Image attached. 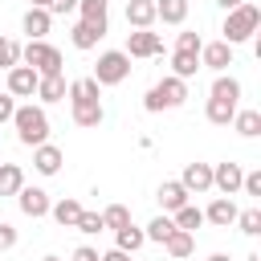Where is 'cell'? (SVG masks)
<instances>
[{
	"instance_id": "10",
	"label": "cell",
	"mask_w": 261,
	"mask_h": 261,
	"mask_svg": "<svg viewBox=\"0 0 261 261\" xmlns=\"http://www.w3.org/2000/svg\"><path fill=\"white\" fill-rule=\"evenodd\" d=\"M237 204H232V196H216L208 208H204V224H212V228H232V220H237Z\"/></svg>"
},
{
	"instance_id": "24",
	"label": "cell",
	"mask_w": 261,
	"mask_h": 261,
	"mask_svg": "<svg viewBox=\"0 0 261 261\" xmlns=\"http://www.w3.org/2000/svg\"><path fill=\"white\" fill-rule=\"evenodd\" d=\"M49 216H53V220H57L61 228H73V224H77V216H82V204L65 196V200H57V204H49Z\"/></svg>"
},
{
	"instance_id": "19",
	"label": "cell",
	"mask_w": 261,
	"mask_h": 261,
	"mask_svg": "<svg viewBox=\"0 0 261 261\" xmlns=\"http://www.w3.org/2000/svg\"><path fill=\"white\" fill-rule=\"evenodd\" d=\"M102 37H106V29H98V24H90V20H77V24L69 29V41H73V49H94Z\"/></svg>"
},
{
	"instance_id": "15",
	"label": "cell",
	"mask_w": 261,
	"mask_h": 261,
	"mask_svg": "<svg viewBox=\"0 0 261 261\" xmlns=\"http://www.w3.org/2000/svg\"><path fill=\"white\" fill-rule=\"evenodd\" d=\"M65 98H69V102H102V86H98L94 77H73V82L65 86Z\"/></svg>"
},
{
	"instance_id": "39",
	"label": "cell",
	"mask_w": 261,
	"mask_h": 261,
	"mask_svg": "<svg viewBox=\"0 0 261 261\" xmlns=\"http://www.w3.org/2000/svg\"><path fill=\"white\" fill-rule=\"evenodd\" d=\"M8 249H16V228L8 220H0V253H8Z\"/></svg>"
},
{
	"instance_id": "12",
	"label": "cell",
	"mask_w": 261,
	"mask_h": 261,
	"mask_svg": "<svg viewBox=\"0 0 261 261\" xmlns=\"http://www.w3.org/2000/svg\"><path fill=\"white\" fill-rule=\"evenodd\" d=\"M61 163H65V155H61L57 143H37V147H33V167H37L41 175H57Z\"/></svg>"
},
{
	"instance_id": "4",
	"label": "cell",
	"mask_w": 261,
	"mask_h": 261,
	"mask_svg": "<svg viewBox=\"0 0 261 261\" xmlns=\"http://www.w3.org/2000/svg\"><path fill=\"white\" fill-rule=\"evenodd\" d=\"M20 61H24V65H33L41 77H49V73H61V65H65L61 49H57V45H49V41H29V45L20 49Z\"/></svg>"
},
{
	"instance_id": "43",
	"label": "cell",
	"mask_w": 261,
	"mask_h": 261,
	"mask_svg": "<svg viewBox=\"0 0 261 261\" xmlns=\"http://www.w3.org/2000/svg\"><path fill=\"white\" fill-rule=\"evenodd\" d=\"M98 261H135V257L122 253V249H110V253H98Z\"/></svg>"
},
{
	"instance_id": "14",
	"label": "cell",
	"mask_w": 261,
	"mask_h": 261,
	"mask_svg": "<svg viewBox=\"0 0 261 261\" xmlns=\"http://www.w3.org/2000/svg\"><path fill=\"white\" fill-rule=\"evenodd\" d=\"M155 200H159V208H163V212H175V208H184V204H188V188H184L179 179H163V184H159V192H155Z\"/></svg>"
},
{
	"instance_id": "6",
	"label": "cell",
	"mask_w": 261,
	"mask_h": 261,
	"mask_svg": "<svg viewBox=\"0 0 261 261\" xmlns=\"http://www.w3.org/2000/svg\"><path fill=\"white\" fill-rule=\"evenodd\" d=\"M126 57H159L163 53V41H159V33H151V29H135L130 37H126V49H122Z\"/></svg>"
},
{
	"instance_id": "46",
	"label": "cell",
	"mask_w": 261,
	"mask_h": 261,
	"mask_svg": "<svg viewBox=\"0 0 261 261\" xmlns=\"http://www.w3.org/2000/svg\"><path fill=\"white\" fill-rule=\"evenodd\" d=\"M45 4H49V0H29V8H45Z\"/></svg>"
},
{
	"instance_id": "38",
	"label": "cell",
	"mask_w": 261,
	"mask_h": 261,
	"mask_svg": "<svg viewBox=\"0 0 261 261\" xmlns=\"http://www.w3.org/2000/svg\"><path fill=\"white\" fill-rule=\"evenodd\" d=\"M241 192H245V196H261V171H245Z\"/></svg>"
},
{
	"instance_id": "42",
	"label": "cell",
	"mask_w": 261,
	"mask_h": 261,
	"mask_svg": "<svg viewBox=\"0 0 261 261\" xmlns=\"http://www.w3.org/2000/svg\"><path fill=\"white\" fill-rule=\"evenodd\" d=\"M69 261H98V249H90V245H77Z\"/></svg>"
},
{
	"instance_id": "37",
	"label": "cell",
	"mask_w": 261,
	"mask_h": 261,
	"mask_svg": "<svg viewBox=\"0 0 261 261\" xmlns=\"http://www.w3.org/2000/svg\"><path fill=\"white\" fill-rule=\"evenodd\" d=\"M200 45H204V37H200L196 29H184V33L175 37V49H179V53H200Z\"/></svg>"
},
{
	"instance_id": "35",
	"label": "cell",
	"mask_w": 261,
	"mask_h": 261,
	"mask_svg": "<svg viewBox=\"0 0 261 261\" xmlns=\"http://www.w3.org/2000/svg\"><path fill=\"white\" fill-rule=\"evenodd\" d=\"M73 228H77V232H86V237H98L106 224H102V212H86V208H82V216H77V224H73Z\"/></svg>"
},
{
	"instance_id": "41",
	"label": "cell",
	"mask_w": 261,
	"mask_h": 261,
	"mask_svg": "<svg viewBox=\"0 0 261 261\" xmlns=\"http://www.w3.org/2000/svg\"><path fill=\"white\" fill-rule=\"evenodd\" d=\"M12 114H16V98L4 90V94H0V122H12Z\"/></svg>"
},
{
	"instance_id": "26",
	"label": "cell",
	"mask_w": 261,
	"mask_h": 261,
	"mask_svg": "<svg viewBox=\"0 0 261 261\" xmlns=\"http://www.w3.org/2000/svg\"><path fill=\"white\" fill-rule=\"evenodd\" d=\"M204 114H208V122H212V126H228V122H232V114H237V102H224V98H208Z\"/></svg>"
},
{
	"instance_id": "8",
	"label": "cell",
	"mask_w": 261,
	"mask_h": 261,
	"mask_svg": "<svg viewBox=\"0 0 261 261\" xmlns=\"http://www.w3.org/2000/svg\"><path fill=\"white\" fill-rule=\"evenodd\" d=\"M241 179H245V167L241 163H216L212 167V188L220 196H237L241 192Z\"/></svg>"
},
{
	"instance_id": "25",
	"label": "cell",
	"mask_w": 261,
	"mask_h": 261,
	"mask_svg": "<svg viewBox=\"0 0 261 261\" xmlns=\"http://www.w3.org/2000/svg\"><path fill=\"white\" fill-rule=\"evenodd\" d=\"M73 106V122L77 126H102V102H69Z\"/></svg>"
},
{
	"instance_id": "3",
	"label": "cell",
	"mask_w": 261,
	"mask_h": 261,
	"mask_svg": "<svg viewBox=\"0 0 261 261\" xmlns=\"http://www.w3.org/2000/svg\"><path fill=\"white\" fill-rule=\"evenodd\" d=\"M257 24H261V8L245 0V4H237V8H228V12H224V29H220L224 37H220V41L241 45V41H249V37L257 33Z\"/></svg>"
},
{
	"instance_id": "28",
	"label": "cell",
	"mask_w": 261,
	"mask_h": 261,
	"mask_svg": "<svg viewBox=\"0 0 261 261\" xmlns=\"http://www.w3.org/2000/svg\"><path fill=\"white\" fill-rule=\"evenodd\" d=\"M171 220H175V228H184V232H196V228L204 224V208H196V204H184V208H175V212H171Z\"/></svg>"
},
{
	"instance_id": "2",
	"label": "cell",
	"mask_w": 261,
	"mask_h": 261,
	"mask_svg": "<svg viewBox=\"0 0 261 261\" xmlns=\"http://www.w3.org/2000/svg\"><path fill=\"white\" fill-rule=\"evenodd\" d=\"M188 102V82L184 77H163V82H155L147 94H143V110L147 114H163V110H175V106H184Z\"/></svg>"
},
{
	"instance_id": "5",
	"label": "cell",
	"mask_w": 261,
	"mask_h": 261,
	"mask_svg": "<svg viewBox=\"0 0 261 261\" xmlns=\"http://www.w3.org/2000/svg\"><path fill=\"white\" fill-rule=\"evenodd\" d=\"M90 77H94L98 86H118V82H126V77H130V57H126L122 49H106V53H98Z\"/></svg>"
},
{
	"instance_id": "33",
	"label": "cell",
	"mask_w": 261,
	"mask_h": 261,
	"mask_svg": "<svg viewBox=\"0 0 261 261\" xmlns=\"http://www.w3.org/2000/svg\"><path fill=\"white\" fill-rule=\"evenodd\" d=\"M102 224H106V228L130 224V208H126V204H106V208H102Z\"/></svg>"
},
{
	"instance_id": "17",
	"label": "cell",
	"mask_w": 261,
	"mask_h": 261,
	"mask_svg": "<svg viewBox=\"0 0 261 261\" xmlns=\"http://www.w3.org/2000/svg\"><path fill=\"white\" fill-rule=\"evenodd\" d=\"M126 24L130 29H151L155 24V0H126Z\"/></svg>"
},
{
	"instance_id": "32",
	"label": "cell",
	"mask_w": 261,
	"mask_h": 261,
	"mask_svg": "<svg viewBox=\"0 0 261 261\" xmlns=\"http://www.w3.org/2000/svg\"><path fill=\"white\" fill-rule=\"evenodd\" d=\"M77 12H82V20L106 29V0H77Z\"/></svg>"
},
{
	"instance_id": "47",
	"label": "cell",
	"mask_w": 261,
	"mask_h": 261,
	"mask_svg": "<svg viewBox=\"0 0 261 261\" xmlns=\"http://www.w3.org/2000/svg\"><path fill=\"white\" fill-rule=\"evenodd\" d=\"M41 261H61V257H53V253H49V257H41Z\"/></svg>"
},
{
	"instance_id": "29",
	"label": "cell",
	"mask_w": 261,
	"mask_h": 261,
	"mask_svg": "<svg viewBox=\"0 0 261 261\" xmlns=\"http://www.w3.org/2000/svg\"><path fill=\"white\" fill-rule=\"evenodd\" d=\"M196 69H200V53H179V49L171 53V73L175 77L188 82V77H196Z\"/></svg>"
},
{
	"instance_id": "22",
	"label": "cell",
	"mask_w": 261,
	"mask_h": 261,
	"mask_svg": "<svg viewBox=\"0 0 261 261\" xmlns=\"http://www.w3.org/2000/svg\"><path fill=\"white\" fill-rule=\"evenodd\" d=\"M155 20H163V24H184V20H188V0H155Z\"/></svg>"
},
{
	"instance_id": "36",
	"label": "cell",
	"mask_w": 261,
	"mask_h": 261,
	"mask_svg": "<svg viewBox=\"0 0 261 261\" xmlns=\"http://www.w3.org/2000/svg\"><path fill=\"white\" fill-rule=\"evenodd\" d=\"M12 65H20V45L12 37H0V69H12Z\"/></svg>"
},
{
	"instance_id": "21",
	"label": "cell",
	"mask_w": 261,
	"mask_h": 261,
	"mask_svg": "<svg viewBox=\"0 0 261 261\" xmlns=\"http://www.w3.org/2000/svg\"><path fill=\"white\" fill-rule=\"evenodd\" d=\"M147 245V237H143V228H135V224H122V228H114V249H122V253H139Z\"/></svg>"
},
{
	"instance_id": "34",
	"label": "cell",
	"mask_w": 261,
	"mask_h": 261,
	"mask_svg": "<svg viewBox=\"0 0 261 261\" xmlns=\"http://www.w3.org/2000/svg\"><path fill=\"white\" fill-rule=\"evenodd\" d=\"M245 237H257L261 232V208H245V212H237V220H232Z\"/></svg>"
},
{
	"instance_id": "7",
	"label": "cell",
	"mask_w": 261,
	"mask_h": 261,
	"mask_svg": "<svg viewBox=\"0 0 261 261\" xmlns=\"http://www.w3.org/2000/svg\"><path fill=\"white\" fill-rule=\"evenodd\" d=\"M37 82H41V73H37L33 65H24V61L8 69V94H12V98H33V94H37Z\"/></svg>"
},
{
	"instance_id": "1",
	"label": "cell",
	"mask_w": 261,
	"mask_h": 261,
	"mask_svg": "<svg viewBox=\"0 0 261 261\" xmlns=\"http://www.w3.org/2000/svg\"><path fill=\"white\" fill-rule=\"evenodd\" d=\"M12 126H16V139L24 143V147H37V143H49V114H45V106L37 102H24V106H16V114H12Z\"/></svg>"
},
{
	"instance_id": "20",
	"label": "cell",
	"mask_w": 261,
	"mask_h": 261,
	"mask_svg": "<svg viewBox=\"0 0 261 261\" xmlns=\"http://www.w3.org/2000/svg\"><path fill=\"white\" fill-rule=\"evenodd\" d=\"M65 86H69V82H65L61 73H49V77H41V82H37V94H33V98H41V106L61 102V98H65Z\"/></svg>"
},
{
	"instance_id": "27",
	"label": "cell",
	"mask_w": 261,
	"mask_h": 261,
	"mask_svg": "<svg viewBox=\"0 0 261 261\" xmlns=\"http://www.w3.org/2000/svg\"><path fill=\"white\" fill-rule=\"evenodd\" d=\"M20 188H24L20 163H0V196H16Z\"/></svg>"
},
{
	"instance_id": "18",
	"label": "cell",
	"mask_w": 261,
	"mask_h": 261,
	"mask_svg": "<svg viewBox=\"0 0 261 261\" xmlns=\"http://www.w3.org/2000/svg\"><path fill=\"white\" fill-rule=\"evenodd\" d=\"M49 24H53V16H49L45 8H29V12H24V20H20V29L29 33V41H45Z\"/></svg>"
},
{
	"instance_id": "40",
	"label": "cell",
	"mask_w": 261,
	"mask_h": 261,
	"mask_svg": "<svg viewBox=\"0 0 261 261\" xmlns=\"http://www.w3.org/2000/svg\"><path fill=\"white\" fill-rule=\"evenodd\" d=\"M49 16H65V12H77V0H49L45 4Z\"/></svg>"
},
{
	"instance_id": "9",
	"label": "cell",
	"mask_w": 261,
	"mask_h": 261,
	"mask_svg": "<svg viewBox=\"0 0 261 261\" xmlns=\"http://www.w3.org/2000/svg\"><path fill=\"white\" fill-rule=\"evenodd\" d=\"M16 204H20V212L29 216V220H41V216H49V192L45 188H20L16 192Z\"/></svg>"
},
{
	"instance_id": "13",
	"label": "cell",
	"mask_w": 261,
	"mask_h": 261,
	"mask_svg": "<svg viewBox=\"0 0 261 261\" xmlns=\"http://www.w3.org/2000/svg\"><path fill=\"white\" fill-rule=\"evenodd\" d=\"M179 184L188 188V196H192V192L204 196V192H212V167H208V163H188L184 175H179Z\"/></svg>"
},
{
	"instance_id": "16",
	"label": "cell",
	"mask_w": 261,
	"mask_h": 261,
	"mask_svg": "<svg viewBox=\"0 0 261 261\" xmlns=\"http://www.w3.org/2000/svg\"><path fill=\"white\" fill-rule=\"evenodd\" d=\"M163 249H167V257H175V261H188V257L196 253V232H184V228H175V232L163 241Z\"/></svg>"
},
{
	"instance_id": "23",
	"label": "cell",
	"mask_w": 261,
	"mask_h": 261,
	"mask_svg": "<svg viewBox=\"0 0 261 261\" xmlns=\"http://www.w3.org/2000/svg\"><path fill=\"white\" fill-rule=\"evenodd\" d=\"M228 126H232L237 135H245V139H257V135H261V110H237Z\"/></svg>"
},
{
	"instance_id": "30",
	"label": "cell",
	"mask_w": 261,
	"mask_h": 261,
	"mask_svg": "<svg viewBox=\"0 0 261 261\" xmlns=\"http://www.w3.org/2000/svg\"><path fill=\"white\" fill-rule=\"evenodd\" d=\"M212 98H224V102H241V82L232 73H216L212 82Z\"/></svg>"
},
{
	"instance_id": "45",
	"label": "cell",
	"mask_w": 261,
	"mask_h": 261,
	"mask_svg": "<svg viewBox=\"0 0 261 261\" xmlns=\"http://www.w3.org/2000/svg\"><path fill=\"white\" fill-rule=\"evenodd\" d=\"M208 261H232V257H228V253H212Z\"/></svg>"
},
{
	"instance_id": "44",
	"label": "cell",
	"mask_w": 261,
	"mask_h": 261,
	"mask_svg": "<svg viewBox=\"0 0 261 261\" xmlns=\"http://www.w3.org/2000/svg\"><path fill=\"white\" fill-rule=\"evenodd\" d=\"M216 4H220V8L228 12V8H237V4H245V0H216Z\"/></svg>"
},
{
	"instance_id": "11",
	"label": "cell",
	"mask_w": 261,
	"mask_h": 261,
	"mask_svg": "<svg viewBox=\"0 0 261 261\" xmlns=\"http://www.w3.org/2000/svg\"><path fill=\"white\" fill-rule=\"evenodd\" d=\"M200 65H208V69H216V73H228V65H232V45H228V41L200 45Z\"/></svg>"
},
{
	"instance_id": "31",
	"label": "cell",
	"mask_w": 261,
	"mask_h": 261,
	"mask_svg": "<svg viewBox=\"0 0 261 261\" xmlns=\"http://www.w3.org/2000/svg\"><path fill=\"white\" fill-rule=\"evenodd\" d=\"M171 232H175V220H171L167 212H163V216H155V220H151V224L143 228V237H147V241H155V245H163V241H167Z\"/></svg>"
}]
</instances>
